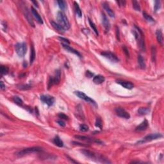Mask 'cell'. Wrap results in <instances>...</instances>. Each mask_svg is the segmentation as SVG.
<instances>
[{
	"mask_svg": "<svg viewBox=\"0 0 164 164\" xmlns=\"http://www.w3.org/2000/svg\"><path fill=\"white\" fill-rule=\"evenodd\" d=\"M57 20L58 24L64 28V30H68L70 28V23L68 21V19L65 15V13L62 11L58 12Z\"/></svg>",
	"mask_w": 164,
	"mask_h": 164,
	"instance_id": "6da1fadb",
	"label": "cell"
},
{
	"mask_svg": "<svg viewBox=\"0 0 164 164\" xmlns=\"http://www.w3.org/2000/svg\"><path fill=\"white\" fill-rule=\"evenodd\" d=\"M42 151V148H40V147H32V148H25V149H22L21 151L17 153V156L19 157H23V156L26 155L28 154L33 153H38Z\"/></svg>",
	"mask_w": 164,
	"mask_h": 164,
	"instance_id": "7a4b0ae2",
	"label": "cell"
},
{
	"mask_svg": "<svg viewBox=\"0 0 164 164\" xmlns=\"http://www.w3.org/2000/svg\"><path fill=\"white\" fill-rule=\"evenodd\" d=\"M15 51H16L18 56H20V57H24V56L25 55L26 53L27 50V47L26 43H17V44L15 45Z\"/></svg>",
	"mask_w": 164,
	"mask_h": 164,
	"instance_id": "3957f363",
	"label": "cell"
},
{
	"mask_svg": "<svg viewBox=\"0 0 164 164\" xmlns=\"http://www.w3.org/2000/svg\"><path fill=\"white\" fill-rule=\"evenodd\" d=\"M162 137V135L160 133H152V134H149L147 136H146L145 137H144L143 139L141 140V141H139L137 142V144H141L146 143V142H149V141H153V140H156V139H160V138Z\"/></svg>",
	"mask_w": 164,
	"mask_h": 164,
	"instance_id": "277c9868",
	"label": "cell"
},
{
	"mask_svg": "<svg viewBox=\"0 0 164 164\" xmlns=\"http://www.w3.org/2000/svg\"><path fill=\"white\" fill-rule=\"evenodd\" d=\"M74 94H75L78 97H79L80 99H83V100L86 101H87V102L90 103L92 104V105H94V106H96V107L98 106L97 104H96V101H95L94 99H92V98H90V97H89L88 96H87V95H86L84 92H83L76 91V92H74Z\"/></svg>",
	"mask_w": 164,
	"mask_h": 164,
	"instance_id": "5b68a950",
	"label": "cell"
},
{
	"mask_svg": "<svg viewBox=\"0 0 164 164\" xmlns=\"http://www.w3.org/2000/svg\"><path fill=\"white\" fill-rule=\"evenodd\" d=\"M40 99L43 103H44L49 107H51L53 105L55 101L54 97L49 96V95H42L40 96Z\"/></svg>",
	"mask_w": 164,
	"mask_h": 164,
	"instance_id": "8992f818",
	"label": "cell"
},
{
	"mask_svg": "<svg viewBox=\"0 0 164 164\" xmlns=\"http://www.w3.org/2000/svg\"><path fill=\"white\" fill-rule=\"evenodd\" d=\"M101 55L105 57L106 58L110 60L111 62H119V58L117 57V56L114 53H112L110 51H104L102 52Z\"/></svg>",
	"mask_w": 164,
	"mask_h": 164,
	"instance_id": "52a82bcc",
	"label": "cell"
},
{
	"mask_svg": "<svg viewBox=\"0 0 164 164\" xmlns=\"http://www.w3.org/2000/svg\"><path fill=\"white\" fill-rule=\"evenodd\" d=\"M115 113L118 116L124 119H130V115L128 112H126L124 108L121 107H117L115 108Z\"/></svg>",
	"mask_w": 164,
	"mask_h": 164,
	"instance_id": "ba28073f",
	"label": "cell"
},
{
	"mask_svg": "<svg viewBox=\"0 0 164 164\" xmlns=\"http://www.w3.org/2000/svg\"><path fill=\"white\" fill-rule=\"evenodd\" d=\"M22 11H23L24 15V16H25V17L26 18L27 21H28L29 24H30L31 26L34 27L35 26L34 22H33V21L32 17H31V15H30V12L28 11V8H27L26 6H24V7H22Z\"/></svg>",
	"mask_w": 164,
	"mask_h": 164,
	"instance_id": "9c48e42d",
	"label": "cell"
},
{
	"mask_svg": "<svg viewBox=\"0 0 164 164\" xmlns=\"http://www.w3.org/2000/svg\"><path fill=\"white\" fill-rule=\"evenodd\" d=\"M117 83L123 86V87L127 89H132L134 87V85L130 81H125V80H117Z\"/></svg>",
	"mask_w": 164,
	"mask_h": 164,
	"instance_id": "30bf717a",
	"label": "cell"
},
{
	"mask_svg": "<svg viewBox=\"0 0 164 164\" xmlns=\"http://www.w3.org/2000/svg\"><path fill=\"white\" fill-rule=\"evenodd\" d=\"M101 20H102V24L104 28H105V30L107 31H108L110 27V22L108 21L107 17L106 16V15L104 13H101Z\"/></svg>",
	"mask_w": 164,
	"mask_h": 164,
	"instance_id": "8fae6325",
	"label": "cell"
},
{
	"mask_svg": "<svg viewBox=\"0 0 164 164\" xmlns=\"http://www.w3.org/2000/svg\"><path fill=\"white\" fill-rule=\"evenodd\" d=\"M62 46H63V47H64V49H66L67 51H69L70 53H72L74 54V55H77V56H79V57H80V58L81 57V54H80V53L78 51L76 50V49H73V48H72L71 47H70V46H69L68 44H65L62 43Z\"/></svg>",
	"mask_w": 164,
	"mask_h": 164,
	"instance_id": "7c38bea8",
	"label": "cell"
},
{
	"mask_svg": "<svg viewBox=\"0 0 164 164\" xmlns=\"http://www.w3.org/2000/svg\"><path fill=\"white\" fill-rule=\"evenodd\" d=\"M74 137L76 138L77 139H79V140H81V141H87V142H96V143H101V141H99V140H96V139H91V138L87 137H85V136H81V135H75V136H74Z\"/></svg>",
	"mask_w": 164,
	"mask_h": 164,
	"instance_id": "4fadbf2b",
	"label": "cell"
},
{
	"mask_svg": "<svg viewBox=\"0 0 164 164\" xmlns=\"http://www.w3.org/2000/svg\"><path fill=\"white\" fill-rule=\"evenodd\" d=\"M31 13H32V15H33V17L35 18V19L37 21V22H38L40 24H42L43 23L42 19L41 17H40V14L38 13V12L33 7L31 8Z\"/></svg>",
	"mask_w": 164,
	"mask_h": 164,
	"instance_id": "5bb4252c",
	"label": "cell"
},
{
	"mask_svg": "<svg viewBox=\"0 0 164 164\" xmlns=\"http://www.w3.org/2000/svg\"><path fill=\"white\" fill-rule=\"evenodd\" d=\"M148 126H149V123H148V121L147 120H144L141 124H139V126L136 128L135 130L136 131H144V130H146L148 128Z\"/></svg>",
	"mask_w": 164,
	"mask_h": 164,
	"instance_id": "9a60e30c",
	"label": "cell"
},
{
	"mask_svg": "<svg viewBox=\"0 0 164 164\" xmlns=\"http://www.w3.org/2000/svg\"><path fill=\"white\" fill-rule=\"evenodd\" d=\"M103 6L104 9L106 10V12H107L108 15H109L110 17H115V13L113 12L112 10L110 8V7L109 6L108 3H104L103 4Z\"/></svg>",
	"mask_w": 164,
	"mask_h": 164,
	"instance_id": "2e32d148",
	"label": "cell"
},
{
	"mask_svg": "<svg viewBox=\"0 0 164 164\" xmlns=\"http://www.w3.org/2000/svg\"><path fill=\"white\" fill-rule=\"evenodd\" d=\"M105 77L102 75H98L94 77L93 81L94 83L96 84H101V83H103L105 81Z\"/></svg>",
	"mask_w": 164,
	"mask_h": 164,
	"instance_id": "e0dca14e",
	"label": "cell"
},
{
	"mask_svg": "<svg viewBox=\"0 0 164 164\" xmlns=\"http://www.w3.org/2000/svg\"><path fill=\"white\" fill-rule=\"evenodd\" d=\"M60 76H61V73L60 70H57L55 73V77L53 78V81L54 84L58 85L60 81Z\"/></svg>",
	"mask_w": 164,
	"mask_h": 164,
	"instance_id": "ac0fdd59",
	"label": "cell"
},
{
	"mask_svg": "<svg viewBox=\"0 0 164 164\" xmlns=\"http://www.w3.org/2000/svg\"><path fill=\"white\" fill-rule=\"evenodd\" d=\"M150 112V109L146 107H141L138 110L137 112L139 115H145L148 114Z\"/></svg>",
	"mask_w": 164,
	"mask_h": 164,
	"instance_id": "d6986e66",
	"label": "cell"
},
{
	"mask_svg": "<svg viewBox=\"0 0 164 164\" xmlns=\"http://www.w3.org/2000/svg\"><path fill=\"white\" fill-rule=\"evenodd\" d=\"M156 35H157V38L158 43L162 46L163 42H164V38H163V34L161 30H157V32H156Z\"/></svg>",
	"mask_w": 164,
	"mask_h": 164,
	"instance_id": "ffe728a7",
	"label": "cell"
},
{
	"mask_svg": "<svg viewBox=\"0 0 164 164\" xmlns=\"http://www.w3.org/2000/svg\"><path fill=\"white\" fill-rule=\"evenodd\" d=\"M35 50L34 46L33 45H31V47H30V64H32L33 62L34 61L35 58Z\"/></svg>",
	"mask_w": 164,
	"mask_h": 164,
	"instance_id": "44dd1931",
	"label": "cell"
},
{
	"mask_svg": "<svg viewBox=\"0 0 164 164\" xmlns=\"http://www.w3.org/2000/svg\"><path fill=\"white\" fill-rule=\"evenodd\" d=\"M51 25L53 26V27L55 29H56V30H58L59 32L64 33V29L59 24L56 23V22H54V21H51Z\"/></svg>",
	"mask_w": 164,
	"mask_h": 164,
	"instance_id": "7402d4cb",
	"label": "cell"
},
{
	"mask_svg": "<svg viewBox=\"0 0 164 164\" xmlns=\"http://www.w3.org/2000/svg\"><path fill=\"white\" fill-rule=\"evenodd\" d=\"M53 142L55 143V145H56L57 146L60 147V148H62V147L64 146V142L60 139V138L58 136H56L55 137L53 140Z\"/></svg>",
	"mask_w": 164,
	"mask_h": 164,
	"instance_id": "603a6c76",
	"label": "cell"
},
{
	"mask_svg": "<svg viewBox=\"0 0 164 164\" xmlns=\"http://www.w3.org/2000/svg\"><path fill=\"white\" fill-rule=\"evenodd\" d=\"M74 10H75V12L76 13V15L79 17H81L82 16V12H81V9H80L79 4L77 3V2H74Z\"/></svg>",
	"mask_w": 164,
	"mask_h": 164,
	"instance_id": "cb8c5ba5",
	"label": "cell"
},
{
	"mask_svg": "<svg viewBox=\"0 0 164 164\" xmlns=\"http://www.w3.org/2000/svg\"><path fill=\"white\" fill-rule=\"evenodd\" d=\"M138 62H139V64L141 67V69H145L146 68V64H145V61L144 59L143 58L141 55H139L138 56Z\"/></svg>",
	"mask_w": 164,
	"mask_h": 164,
	"instance_id": "d4e9b609",
	"label": "cell"
},
{
	"mask_svg": "<svg viewBox=\"0 0 164 164\" xmlns=\"http://www.w3.org/2000/svg\"><path fill=\"white\" fill-rule=\"evenodd\" d=\"M157 57V48L155 46H152L151 47V58L153 62H155Z\"/></svg>",
	"mask_w": 164,
	"mask_h": 164,
	"instance_id": "484cf974",
	"label": "cell"
},
{
	"mask_svg": "<svg viewBox=\"0 0 164 164\" xmlns=\"http://www.w3.org/2000/svg\"><path fill=\"white\" fill-rule=\"evenodd\" d=\"M89 24H90V27L92 28V30H93V31L95 32V33L96 34V35H99V33H98V29H97V28H96V26L95 25V24L94 23V22H92V21L90 20L89 18Z\"/></svg>",
	"mask_w": 164,
	"mask_h": 164,
	"instance_id": "4316f807",
	"label": "cell"
},
{
	"mask_svg": "<svg viewBox=\"0 0 164 164\" xmlns=\"http://www.w3.org/2000/svg\"><path fill=\"white\" fill-rule=\"evenodd\" d=\"M57 3H58V4L59 7L62 10H64L66 9L67 4H66V3H65V1H62V0H60V1H57Z\"/></svg>",
	"mask_w": 164,
	"mask_h": 164,
	"instance_id": "83f0119b",
	"label": "cell"
},
{
	"mask_svg": "<svg viewBox=\"0 0 164 164\" xmlns=\"http://www.w3.org/2000/svg\"><path fill=\"white\" fill-rule=\"evenodd\" d=\"M143 16L149 22H155V19L146 12H143Z\"/></svg>",
	"mask_w": 164,
	"mask_h": 164,
	"instance_id": "f1b7e54d",
	"label": "cell"
},
{
	"mask_svg": "<svg viewBox=\"0 0 164 164\" xmlns=\"http://www.w3.org/2000/svg\"><path fill=\"white\" fill-rule=\"evenodd\" d=\"M13 101H14V102H15L17 105H19V106H22V105H23V101H22V100L21 99V98H19L18 96H15V97H13Z\"/></svg>",
	"mask_w": 164,
	"mask_h": 164,
	"instance_id": "f546056e",
	"label": "cell"
},
{
	"mask_svg": "<svg viewBox=\"0 0 164 164\" xmlns=\"http://www.w3.org/2000/svg\"><path fill=\"white\" fill-rule=\"evenodd\" d=\"M8 73V67L5 65H1V73L2 75L7 74Z\"/></svg>",
	"mask_w": 164,
	"mask_h": 164,
	"instance_id": "4dcf8cb0",
	"label": "cell"
},
{
	"mask_svg": "<svg viewBox=\"0 0 164 164\" xmlns=\"http://www.w3.org/2000/svg\"><path fill=\"white\" fill-rule=\"evenodd\" d=\"M95 125H96V127L99 128L100 129L102 128V126H103L102 121H101V119L99 117H98V118L96 119V121Z\"/></svg>",
	"mask_w": 164,
	"mask_h": 164,
	"instance_id": "1f68e13d",
	"label": "cell"
},
{
	"mask_svg": "<svg viewBox=\"0 0 164 164\" xmlns=\"http://www.w3.org/2000/svg\"><path fill=\"white\" fill-rule=\"evenodd\" d=\"M133 7L137 11L141 10V6L139 5V3L137 1H133Z\"/></svg>",
	"mask_w": 164,
	"mask_h": 164,
	"instance_id": "d6a6232c",
	"label": "cell"
},
{
	"mask_svg": "<svg viewBox=\"0 0 164 164\" xmlns=\"http://www.w3.org/2000/svg\"><path fill=\"white\" fill-rule=\"evenodd\" d=\"M31 87V86L29 85H21L18 86V89H21V90H28Z\"/></svg>",
	"mask_w": 164,
	"mask_h": 164,
	"instance_id": "836d02e7",
	"label": "cell"
},
{
	"mask_svg": "<svg viewBox=\"0 0 164 164\" xmlns=\"http://www.w3.org/2000/svg\"><path fill=\"white\" fill-rule=\"evenodd\" d=\"M89 126H87V125H86V124H81V125H80V131H81V132H87L88 130H89Z\"/></svg>",
	"mask_w": 164,
	"mask_h": 164,
	"instance_id": "e575fe53",
	"label": "cell"
},
{
	"mask_svg": "<svg viewBox=\"0 0 164 164\" xmlns=\"http://www.w3.org/2000/svg\"><path fill=\"white\" fill-rule=\"evenodd\" d=\"M160 1H155V6H154V9L155 11L157 12V11L160 8Z\"/></svg>",
	"mask_w": 164,
	"mask_h": 164,
	"instance_id": "d590c367",
	"label": "cell"
},
{
	"mask_svg": "<svg viewBox=\"0 0 164 164\" xmlns=\"http://www.w3.org/2000/svg\"><path fill=\"white\" fill-rule=\"evenodd\" d=\"M58 117H59V118L62 119H64V120H67V119H68V117H67L66 115H65L64 114H62V113H60V114H58Z\"/></svg>",
	"mask_w": 164,
	"mask_h": 164,
	"instance_id": "8d00e7d4",
	"label": "cell"
},
{
	"mask_svg": "<svg viewBox=\"0 0 164 164\" xmlns=\"http://www.w3.org/2000/svg\"><path fill=\"white\" fill-rule=\"evenodd\" d=\"M58 38H59V39L61 40V41L63 42H65V44H69L70 43L69 40L68 39H67V38H64V37H58Z\"/></svg>",
	"mask_w": 164,
	"mask_h": 164,
	"instance_id": "74e56055",
	"label": "cell"
},
{
	"mask_svg": "<svg viewBox=\"0 0 164 164\" xmlns=\"http://www.w3.org/2000/svg\"><path fill=\"white\" fill-rule=\"evenodd\" d=\"M123 51H124V53H125L126 55L128 56H128H129V51H128V48L125 46H123Z\"/></svg>",
	"mask_w": 164,
	"mask_h": 164,
	"instance_id": "f35d334b",
	"label": "cell"
},
{
	"mask_svg": "<svg viewBox=\"0 0 164 164\" xmlns=\"http://www.w3.org/2000/svg\"><path fill=\"white\" fill-rule=\"evenodd\" d=\"M86 75H87L88 78H92L94 76V74L92 72H90V71H86Z\"/></svg>",
	"mask_w": 164,
	"mask_h": 164,
	"instance_id": "ab89813d",
	"label": "cell"
},
{
	"mask_svg": "<svg viewBox=\"0 0 164 164\" xmlns=\"http://www.w3.org/2000/svg\"><path fill=\"white\" fill-rule=\"evenodd\" d=\"M57 123L62 127H65V123L62 121H57Z\"/></svg>",
	"mask_w": 164,
	"mask_h": 164,
	"instance_id": "60d3db41",
	"label": "cell"
},
{
	"mask_svg": "<svg viewBox=\"0 0 164 164\" xmlns=\"http://www.w3.org/2000/svg\"><path fill=\"white\" fill-rule=\"evenodd\" d=\"M117 2V3L119 4V6H125V4H126V1H118Z\"/></svg>",
	"mask_w": 164,
	"mask_h": 164,
	"instance_id": "b9f144b4",
	"label": "cell"
},
{
	"mask_svg": "<svg viewBox=\"0 0 164 164\" xmlns=\"http://www.w3.org/2000/svg\"><path fill=\"white\" fill-rule=\"evenodd\" d=\"M0 87H1V90H4V89H5V85H4V83H3V81H1V83H0Z\"/></svg>",
	"mask_w": 164,
	"mask_h": 164,
	"instance_id": "7bdbcfd3",
	"label": "cell"
},
{
	"mask_svg": "<svg viewBox=\"0 0 164 164\" xmlns=\"http://www.w3.org/2000/svg\"><path fill=\"white\" fill-rule=\"evenodd\" d=\"M116 33H117V38L119 40V28H116Z\"/></svg>",
	"mask_w": 164,
	"mask_h": 164,
	"instance_id": "ee69618b",
	"label": "cell"
},
{
	"mask_svg": "<svg viewBox=\"0 0 164 164\" xmlns=\"http://www.w3.org/2000/svg\"><path fill=\"white\" fill-rule=\"evenodd\" d=\"M32 3H33V4H35V5L37 7H38V3H37V1H32Z\"/></svg>",
	"mask_w": 164,
	"mask_h": 164,
	"instance_id": "f6af8a7d",
	"label": "cell"
}]
</instances>
